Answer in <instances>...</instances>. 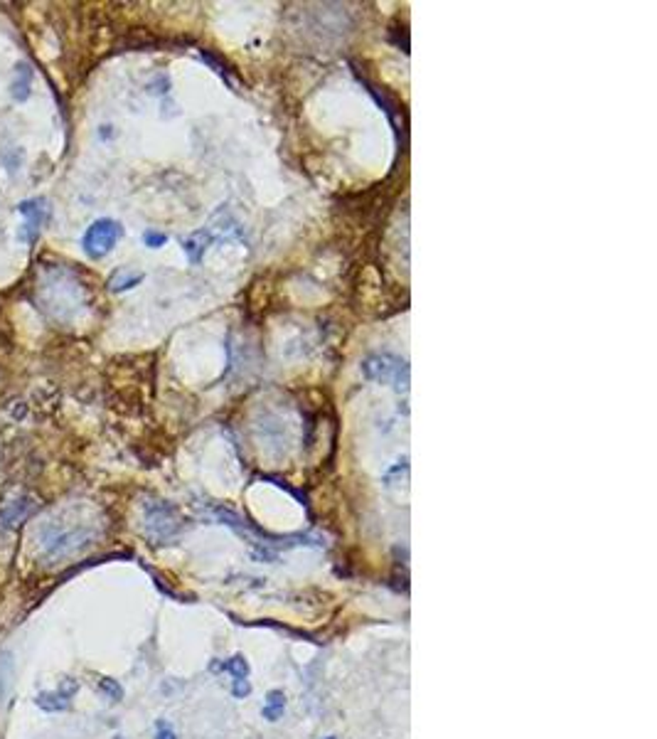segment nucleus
I'll return each mask as SVG.
<instances>
[{"label":"nucleus","instance_id":"nucleus-1","mask_svg":"<svg viewBox=\"0 0 657 739\" xmlns=\"http://www.w3.org/2000/svg\"><path fill=\"white\" fill-rule=\"evenodd\" d=\"M94 535V528L76 523V520H67L65 515L59 520H45L38 528L39 555L48 562L67 559V557L76 555L79 550H84L86 545H92Z\"/></svg>","mask_w":657,"mask_h":739},{"label":"nucleus","instance_id":"nucleus-2","mask_svg":"<svg viewBox=\"0 0 657 739\" xmlns=\"http://www.w3.org/2000/svg\"><path fill=\"white\" fill-rule=\"evenodd\" d=\"M121 224L114 220H96L82 237V250L89 260H104L114 250L116 242L121 240Z\"/></svg>","mask_w":657,"mask_h":739},{"label":"nucleus","instance_id":"nucleus-3","mask_svg":"<svg viewBox=\"0 0 657 739\" xmlns=\"http://www.w3.org/2000/svg\"><path fill=\"white\" fill-rule=\"evenodd\" d=\"M18 212L25 217V224H22L20 237L28 242V244H32V242L39 237V230H42L49 220L48 200H45V198H32V200L20 202Z\"/></svg>","mask_w":657,"mask_h":739},{"label":"nucleus","instance_id":"nucleus-4","mask_svg":"<svg viewBox=\"0 0 657 739\" xmlns=\"http://www.w3.org/2000/svg\"><path fill=\"white\" fill-rule=\"evenodd\" d=\"M38 510L35 498H30L25 493H18L13 498H5L0 503V528L3 530H18L32 513Z\"/></svg>","mask_w":657,"mask_h":739},{"label":"nucleus","instance_id":"nucleus-5","mask_svg":"<svg viewBox=\"0 0 657 739\" xmlns=\"http://www.w3.org/2000/svg\"><path fill=\"white\" fill-rule=\"evenodd\" d=\"M76 691H79V682L67 678V681H62L57 688H52V691L38 692L35 705H38L42 712H52V715L67 712L69 708H72V700H74Z\"/></svg>","mask_w":657,"mask_h":739},{"label":"nucleus","instance_id":"nucleus-6","mask_svg":"<svg viewBox=\"0 0 657 739\" xmlns=\"http://www.w3.org/2000/svg\"><path fill=\"white\" fill-rule=\"evenodd\" d=\"M30 87H32V69H30L28 62H20L15 67V79L10 84V94L15 101H25L30 96Z\"/></svg>","mask_w":657,"mask_h":739},{"label":"nucleus","instance_id":"nucleus-7","mask_svg":"<svg viewBox=\"0 0 657 739\" xmlns=\"http://www.w3.org/2000/svg\"><path fill=\"white\" fill-rule=\"evenodd\" d=\"M284 712H286V695H284L281 691L268 692L267 702H264V708H261V715H264V720L278 722L281 717H284Z\"/></svg>","mask_w":657,"mask_h":739},{"label":"nucleus","instance_id":"nucleus-8","mask_svg":"<svg viewBox=\"0 0 657 739\" xmlns=\"http://www.w3.org/2000/svg\"><path fill=\"white\" fill-rule=\"evenodd\" d=\"M141 281H144V274H138V271L121 269V271H116L114 277H111L109 286H111V291H128V288L138 286Z\"/></svg>","mask_w":657,"mask_h":739},{"label":"nucleus","instance_id":"nucleus-9","mask_svg":"<svg viewBox=\"0 0 657 739\" xmlns=\"http://www.w3.org/2000/svg\"><path fill=\"white\" fill-rule=\"evenodd\" d=\"M222 671H227L234 681L232 682H239V681H247L249 678V663L244 655H234V658H229V661L222 663Z\"/></svg>","mask_w":657,"mask_h":739},{"label":"nucleus","instance_id":"nucleus-10","mask_svg":"<svg viewBox=\"0 0 657 739\" xmlns=\"http://www.w3.org/2000/svg\"><path fill=\"white\" fill-rule=\"evenodd\" d=\"M96 685H99V691L104 692L106 698H109L111 702H118L121 698H124V688H121V685H118L114 678H99V682H96Z\"/></svg>","mask_w":657,"mask_h":739},{"label":"nucleus","instance_id":"nucleus-11","mask_svg":"<svg viewBox=\"0 0 657 739\" xmlns=\"http://www.w3.org/2000/svg\"><path fill=\"white\" fill-rule=\"evenodd\" d=\"M10 671H13L10 655L8 653H3V655H0V698H5V692H8L10 688V681H3L5 675H10Z\"/></svg>","mask_w":657,"mask_h":739},{"label":"nucleus","instance_id":"nucleus-12","mask_svg":"<svg viewBox=\"0 0 657 739\" xmlns=\"http://www.w3.org/2000/svg\"><path fill=\"white\" fill-rule=\"evenodd\" d=\"M155 739H178V732H175L171 722L158 720L155 722Z\"/></svg>","mask_w":657,"mask_h":739},{"label":"nucleus","instance_id":"nucleus-13","mask_svg":"<svg viewBox=\"0 0 657 739\" xmlns=\"http://www.w3.org/2000/svg\"><path fill=\"white\" fill-rule=\"evenodd\" d=\"M165 242H168V237H165V234L145 232V244H148V247H161V244H165Z\"/></svg>","mask_w":657,"mask_h":739},{"label":"nucleus","instance_id":"nucleus-14","mask_svg":"<svg viewBox=\"0 0 657 739\" xmlns=\"http://www.w3.org/2000/svg\"><path fill=\"white\" fill-rule=\"evenodd\" d=\"M114 739H121V737H114Z\"/></svg>","mask_w":657,"mask_h":739},{"label":"nucleus","instance_id":"nucleus-15","mask_svg":"<svg viewBox=\"0 0 657 739\" xmlns=\"http://www.w3.org/2000/svg\"><path fill=\"white\" fill-rule=\"evenodd\" d=\"M328 739H335V737H328Z\"/></svg>","mask_w":657,"mask_h":739}]
</instances>
